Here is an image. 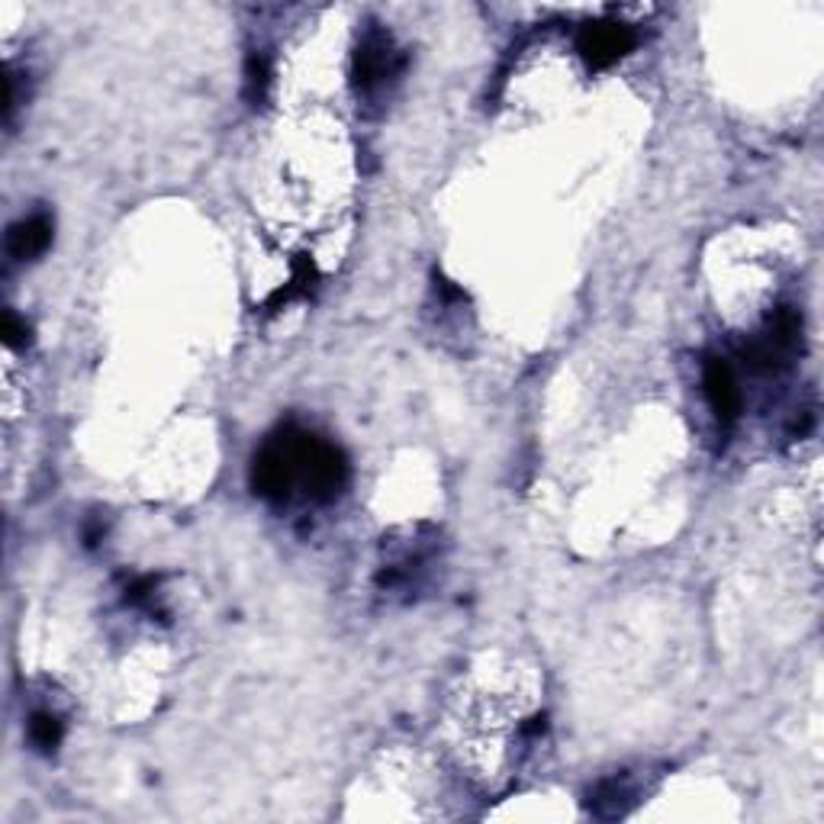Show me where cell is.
Here are the masks:
<instances>
[{
	"label": "cell",
	"mask_w": 824,
	"mask_h": 824,
	"mask_svg": "<svg viewBox=\"0 0 824 824\" xmlns=\"http://www.w3.org/2000/svg\"><path fill=\"white\" fill-rule=\"evenodd\" d=\"M632 49H635V33L619 23H596V26H587L580 36V52L599 68L628 56Z\"/></svg>",
	"instance_id": "cell-1"
},
{
	"label": "cell",
	"mask_w": 824,
	"mask_h": 824,
	"mask_svg": "<svg viewBox=\"0 0 824 824\" xmlns=\"http://www.w3.org/2000/svg\"><path fill=\"white\" fill-rule=\"evenodd\" d=\"M400 68V59H397V49L390 46V39L384 33H370L361 49H357V84L361 87H374L380 81H387L390 74H397Z\"/></svg>",
	"instance_id": "cell-2"
},
{
	"label": "cell",
	"mask_w": 824,
	"mask_h": 824,
	"mask_svg": "<svg viewBox=\"0 0 824 824\" xmlns=\"http://www.w3.org/2000/svg\"><path fill=\"white\" fill-rule=\"evenodd\" d=\"M706 393L711 410L718 415L721 425H731L741 412V393L734 387V377H731V367L718 357H711L706 364Z\"/></svg>",
	"instance_id": "cell-3"
},
{
	"label": "cell",
	"mask_w": 824,
	"mask_h": 824,
	"mask_svg": "<svg viewBox=\"0 0 824 824\" xmlns=\"http://www.w3.org/2000/svg\"><path fill=\"white\" fill-rule=\"evenodd\" d=\"M49 242H52V223H49V216H33V220H23L20 226L10 229L7 248H10L13 258L26 261V258L43 255V251L49 248Z\"/></svg>",
	"instance_id": "cell-4"
},
{
	"label": "cell",
	"mask_w": 824,
	"mask_h": 824,
	"mask_svg": "<svg viewBox=\"0 0 824 824\" xmlns=\"http://www.w3.org/2000/svg\"><path fill=\"white\" fill-rule=\"evenodd\" d=\"M30 741L39 748V751H56L61 741V721L52 715V711H39V715H33V721H30Z\"/></svg>",
	"instance_id": "cell-5"
},
{
	"label": "cell",
	"mask_w": 824,
	"mask_h": 824,
	"mask_svg": "<svg viewBox=\"0 0 824 824\" xmlns=\"http://www.w3.org/2000/svg\"><path fill=\"white\" fill-rule=\"evenodd\" d=\"M268 61L261 59V56H251L248 59V97L251 101H261L264 97V91H268Z\"/></svg>",
	"instance_id": "cell-6"
},
{
	"label": "cell",
	"mask_w": 824,
	"mask_h": 824,
	"mask_svg": "<svg viewBox=\"0 0 824 824\" xmlns=\"http://www.w3.org/2000/svg\"><path fill=\"white\" fill-rule=\"evenodd\" d=\"M26 339H30V326H26L20 316L7 313V316H3V342H7V345H23Z\"/></svg>",
	"instance_id": "cell-7"
}]
</instances>
